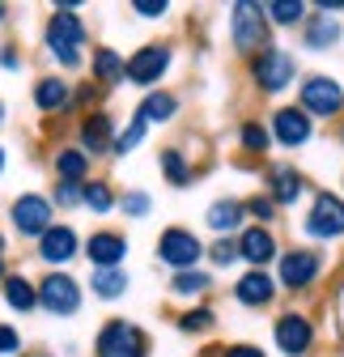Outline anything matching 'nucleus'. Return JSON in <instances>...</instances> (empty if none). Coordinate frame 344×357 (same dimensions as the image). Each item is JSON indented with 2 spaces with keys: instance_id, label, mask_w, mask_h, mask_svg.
Wrapping results in <instances>:
<instances>
[{
  "instance_id": "f257e3e1",
  "label": "nucleus",
  "mask_w": 344,
  "mask_h": 357,
  "mask_svg": "<svg viewBox=\"0 0 344 357\" xmlns=\"http://www.w3.org/2000/svg\"><path fill=\"white\" fill-rule=\"evenodd\" d=\"M72 9H77V5H56V13L47 17V30H42L47 52H52L64 68H77V64H81V47H85V26L77 22Z\"/></svg>"
},
{
  "instance_id": "f03ea898",
  "label": "nucleus",
  "mask_w": 344,
  "mask_h": 357,
  "mask_svg": "<svg viewBox=\"0 0 344 357\" xmlns=\"http://www.w3.org/2000/svg\"><path fill=\"white\" fill-rule=\"evenodd\" d=\"M34 298L47 315H77L81 310V285L68 273H60V268H52V273L34 285Z\"/></svg>"
},
{
  "instance_id": "7ed1b4c3",
  "label": "nucleus",
  "mask_w": 344,
  "mask_h": 357,
  "mask_svg": "<svg viewBox=\"0 0 344 357\" xmlns=\"http://www.w3.org/2000/svg\"><path fill=\"white\" fill-rule=\"evenodd\" d=\"M9 221H13V230L22 238H42V230H52V200L47 196H38V192H26L9 204Z\"/></svg>"
},
{
  "instance_id": "20e7f679",
  "label": "nucleus",
  "mask_w": 344,
  "mask_h": 357,
  "mask_svg": "<svg viewBox=\"0 0 344 357\" xmlns=\"http://www.w3.org/2000/svg\"><path fill=\"white\" fill-rule=\"evenodd\" d=\"M94 353H98V357H145V336H141V328H132V324L111 319V324L98 332Z\"/></svg>"
},
{
  "instance_id": "39448f33",
  "label": "nucleus",
  "mask_w": 344,
  "mask_h": 357,
  "mask_svg": "<svg viewBox=\"0 0 344 357\" xmlns=\"http://www.w3.org/2000/svg\"><path fill=\"white\" fill-rule=\"evenodd\" d=\"M200 238L191 234V230H166L162 238H157V255H162V264H170V268H175V273H187V268L200 259Z\"/></svg>"
},
{
  "instance_id": "423d86ee",
  "label": "nucleus",
  "mask_w": 344,
  "mask_h": 357,
  "mask_svg": "<svg viewBox=\"0 0 344 357\" xmlns=\"http://www.w3.org/2000/svg\"><path fill=\"white\" fill-rule=\"evenodd\" d=\"M302 111L306 115H319V119H331L344 111V89L327 77H311L302 85Z\"/></svg>"
},
{
  "instance_id": "0eeeda50",
  "label": "nucleus",
  "mask_w": 344,
  "mask_h": 357,
  "mask_svg": "<svg viewBox=\"0 0 344 357\" xmlns=\"http://www.w3.org/2000/svg\"><path fill=\"white\" fill-rule=\"evenodd\" d=\"M306 234H311V238H340V234H344V200H340V196L323 192V196L311 204Z\"/></svg>"
},
{
  "instance_id": "6e6552de",
  "label": "nucleus",
  "mask_w": 344,
  "mask_h": 357,
  "mask_svg": "<svg viewBox=\"0 0 344 357\" xmlns=\"http://www.w3.org/2000/svg\"><path fill=\"white\" fill-rule=\"evenodd\" d=\"M264 9L260 5H234V43H238V52H260L264 47V38H268V26H264Z\"/></svg>"
},
{
  "instance_id": "1a4fd4ad",
  "label": "nucleus",
  "mask_w": 344,
  "mask_h": 357,
  "mask_svg": "<svg viewBox=\"0 0 344 357\" xmlns=\"http://www.w3.org/2000/svg\"><path fill=\"white\" fill-rule=\"evenodd\" d=\"M251 73H255V81H260L264 94H281V89L293 81V56H285V52H264L260 60L251 64Z\"/></svg>"
},
{
  "instance_id": "9d476101",
  "label": "nucleus",
  "mask_w": 344,
  "mask_h": 357,
  "mask_svg": "<svg viewBox=\"0 0 344 357\" xmlns=\"http://www.w3.org/2000/svg\"><path fill=\"white\" fill-rule=\"evenodd\" d=\"M77 251H81V238H77L72 226H52L38 238V259L42 264H68Z\"/></svg>"
},
{
  "instance_id": "9b49d317",
  "label": "nucleus",
  "mask_w": 344,
  "mask_h": 357,
  "mask_svg": "<svg viewBox=\"0 0 344 357\" xmlns=\"http://www.w3.org/2000/svg\"><path fill=\"white\" fill-rule=\"evenodd\" d=\"M319 273H323V259L315 251H289L281 259V285H289V289H306Z\"/></svg>"
},
{
  "instance_id": "f8f14e48",
  "label": "nucleus",
  "mask_w": 344,
  "mask_h": 357,
  "mask_svg": "<svg viewBox=\"0 0 344 357\" xmlns=\"http://www.w3.org/2000/svg\"><path fill=\"white\" fill-rule=\"evenodd\" d=\"M272 128H276V141L289 145V149H297V145L311 141V115L302 107H281L272 115Z\"/></svg>"
},
{
  "instance_id": "ddd939ff",
  "label": "nucleus",
  "mask_w": 344,
  "mask_h": 357,
  "mask_svg": "<svg viewBox=\"0 0 344 357\" xmlns=\"http://www.w3.org/2000/svg\"><path fill=\"white\" fill-rule=\"evenodd\" d=\"M166 64H170V47H145V52H136L123 64V77L136 81V85H153L166 73Z\"/></svg>"
},
{
  "instance_id": "4468645a",
  "label": "nucleus",
  "mask_w": 344,
  "mask_h": 357,
  "mask_svg": "<svg viewBox=\"0 0 344 357\" xmlns=\"http://www.w3.org/2000/svg\"><path fill=\"white\" fill-rule=\"evenodd\" d=\"M85 255H90L94 268H119L123 255H127V238L115 234V230H98V234H90V243H85Z\"/></svg>"
},
{
  "instance_id": "2eb2a0df",
  "label": "nucleus",
  "mask_w": 344,
  "mask_h": 357,
  "mask_svg": "<svg viewBox=\"0 0 344 357\" xmlns=\"http://www.w3.org/2000/svg\"><path fill=\"white\" fill-rule=\"evenodd\" d=\"M311 340H315L311 319H302V315H281V319H276V344H281V353L302 357V353L311 349Z\"/></svg>"
},
{
  "instance_id": "dca6fc26",
  "label": "nucleus",
  "mask_w": 344,
  "mask_h": 357,
  "mask_svg": "<svg viewBox=\"0 0 344 357\" xmlns=\"http://www.w3.org/2000/svg\"><path fill=\"white\" fill-rule=\"evenodd\" d=\"M234 294H238L242 306H268L272 294H276V285H272V277L264 273V268H251V273L234 285Z\"/></svg>"
},
{
  "instance_id": "f3484780",
  "label": "nucleus",
  "mask_w": 344,
  "mask_h": 357,
  "mask_svg": "<svg viewBox=\"0 0 344 357\" xmlns=\"http://www.w3.org/2000/svg\"><path fill=\"white\" fill-rule=\"evenodd\" d=\"M34 107L38 111H68L72 107V89H68V81H60V77H42L38 85H34Z\"/></svg>"
},
{
  "instance_id": "a211bd4d",
  "label": "nucleus",
  "mask_w": 344,
  "mask_h": 357,
  "mask_svg": "<svg viewBox=\"0 0 344 357\" xmlns=\"http://www.w3.org/2000/svg\"><path fill=\"white\" fill-rule=\"evenodd\" d=\"M238 251H242V259L247 264H255V268H264L272 255H276V243H272V230H242V243H238Z\"/></svg>"
},
{
  "instance_id": "6ab92c4d",
  "label": "nucleus",
  "mask_w": 344,
  "mask_h": 357,
  "mask_svg": "<svg viewBox=\"0 0 344 357\" xmlns=\"http://www.w3.org/2000/svg\"><path fill=\"white\" fill-rule=\"evenodd\" d=\"M102 149H111V119L85 115L81 119V153H102Z\"/></svg>"
},
{
  "instance_id": "aec40b11",
  "label": "nucleus",
  "mask_w": 344,
  "mask_h": 357,
  "mask_svg": "<svg viewBox=\"0 0 344 357\" xmlns=\"http://www.w3.org/2000/svg\"><path fill=\"white\" fill-rule=\"evenodd\" d=\"M0 289H5V302L13 306V310H34L38 306V298H34V281H26L22 273H5V281H0Z\"/></svg>"
},
{
  "instance_id": "412c9836",
  "label": "nucleus",
  "mask_w": 344,
  "mask_h": 357,
  "mask_svg": "<svg viewBox=\"0 0 344 357\" xmlns=\"http://www.w3.org/2000/svg\"><path fill=\"white\" fill-rule=\"evenodd\" d=\"M90 289H94L102 302H115V298L127 294V273H123V268H94Z\"/></svg>"
},
{
  "instance_id": "4be33fe9",
  "label": "nucleus",
  "mask_w": 344,
  "mask_h": 357,
  "mask_svg": "<svg viewBox=\"0 0 344 357\" xmlns=\"http://www.w3.org/2000/svg\"><path fill=\"white\" fill-rule=\"evenodd\" d=\"M56 174L60 183H85V174H90V158L81 149H60L56 153Z\"/></svg>"
},
{
  "instance_id": "5701e85b",
  "label": "nucleus",
  "mask_w": 344,
  "mask_h": 357,
  "mask_svg": "<svg viewBox=\"0 0 344 357\" xmlns=\"http://www.w3.org/2000/svg\"><path fill=\"white\" fill-rule=\"evenodd\" d=\"M297 196H302V174H297L293 166H276L272 170V200L276 204H293Z\"/></svg>"
},
{
  "instance_id": "b1692460",
  "label": "nucleus",
  "mask_w": 344,
  "mask_h": 357,
  "mask_svg": "<svg viewBox=\"0 0 344 357\" xmlns=\"http://www.w3.org/2000/svg\"><path fill=\"white\" fill-rule=\"evenodd\" d=\"M208 226L217 230V234L238 230V226H242V204H234V200H217V204L208 208Z\"/></svg>"
},
{
  "instance_id": "393cba45",
  "label": "nucleus",
  "mask_w": 344,
  "mask_h": 357,
  "mask_svg": "<svg viewBox=\"0 0 344 357\" xmlns=\"http://www.w3.org/2000/svg\"><path fill=\"white\" fill-rule=\"evenodd\" d=\"M94 77H98L102 85H115V81H123V60H119L111 47H98V52H94Z\"/></svg>"
},
{
  "instance_id": "a878e982",
  "label": "nucleus",
  "mask_w": 344,
  "mask_h": 357,
  "mask_svg": "<svg viewBox=\"0 0 344 357\" xmlns=\"http://www.w3.org/2000/svg\"><path fill=\"white\" fill-rule=\"evenodd\" d=\"M162 174H166L175 188H187V183H191V166L183 162L179 149H166V153H162Z\"/></svg>"
},
{
  "instance_id": "bb28decb",
  "label": "nucleus",
  "mask_w": 344,
  "mask_h": 357,
  "mask_svg": "<svg viewBox=\"0 0 344 357\" xmlns=\"http://www.w3.org/2000/svg\"><path fill=\"white\" fill-rule=\"evenodd\" d=\"M81 204L94 208V213H111L115 208V196L107 183H81Z\"/></svg>"
},
{
  "instance_id": "cd10ccee",
  "label": "nucleus",
  "mask_w": 344,
  "mask_h": 357,
  "mask_svg": "<svg viewBox=\"0 0 344 357\" xmlns=\"http://www.w3.org/2000/svg\"><path fill=\"white\" fill-rule=\"evenodd\" d=\"M336 38H340V26L331 17H319V22L306 26V43H311V47H331Z\"/></svg>"
},
{
  "instance_id": "c85d7f7f",
  "label": "nucleus",
  "mask_w": 344,
  "mask_h": 357,
  "mask_svg": "<svg viewBox=\"0 0 344 357\" xmlns=\"http://www.w3.org/2000/svg\"><path fill=\"white\" fill-rule=\"evenodd\" d=\"M145 123H153V119H170V115H175V98H170V94H149L145 98V107L136 111Z\"/></svg>"
},
{
  "instance_id": "c756f323",
  "label": "nucleus",
  "mask_w": 344,
  "mask_h": 357,
  "mask_svg": "<svg viewBox=\"0 0 344 357\" xmlns=\"http://www.w3.org/2000/svg\"><path fill=\"white\" fill-rule=\"evenodd\" d=\"M175 289L179 298H191V294H204L208 289V273H196V268H187V273H175Z\"/></svg>"
},
{
  "instance_id": "7c9ffc66",
  "label": "nucleus",
  "mask_w": 344,
  "mask_h": 357,
  "mask_svg": "<svg viewBox=\"0 0 344 357\" xmlns=\"http://www.w3.org/2000/svg\"><path fill=\"white\" fill-rule=\"evenodd\" d=\"M145 132H149V123H145V119H141V115H136V119H132V123H127V132H123V137H119V141H111V149H115V153H119V158H123V153H127V149H136V145H141V141H145Z\"/></svg>"
},
{
  "instance_id": "2f4dec72",
  "label": "nucleus",
  "mask_w": 344,
  "mask_h": 357,
  "mask_svg": "<svg viewBox=\"0 0 344 357\" xmlns=\"http://www.w3.org/2000/svg\"><path fill=\"white\" fill-rule=\"evenodd\" d=\"M302 5H297V0H293V5H289V0H281V5H268L264 9V17H272V22H281V26H297V22H302Z\"/></svg>"
},
{
  "instance_id": "473e14b6",
  "label": "nucleus",
  "mask_w": 344,
  "mask_h": 357,
  "mask_svg": "<svg viewBox=\"0 0 344 357\" xmlns=\"http://www.w3.org/2000/svg\"><path fill=\"white\" fill-rule=\"evenodd\" d=\"M268 141H272V132H268L264 123H242V145H247L251 153H264Z\"/></svg>"
},
{
  "instance_id": "72a5a7b5",
  "label": "nucleus",
  "mask_w": 344,
  "mask_h": 357,
  "mask_svg": "<svg viewBox=\"0 0 344 357\" xmlns=\"http://www.w3.org/2000/svg\"><path fill=\"white\" fill-rule=\"evenodd\" d=\"M13 353H22V332L0 324V357H13Z\"/></svg>"
},
{
  "instance_id": "f704fd0d",
  "label": "nucleus",
  "mask_w": 344,
  "mask_h": 357,
  "mask_svg": "<svg viewBox=\"0 0 344 357\" xmlns=\"http://www.w3.org/2000/svg\"><path fill=\"white\" fill-rule=\"evenodd\" d=\"M179 328L183 332H204V328H212V315L208 310H187V315L179 319Z\"/></svg>"
},
{
  "instance_id": "c9c22d12",
  "label": "nucleus",
  "mask_w": 344,
  "mask_h": 357,
  "mask_svg": "<svg viewBox=\"0 0 344 357\" xmlns=\"http://www.w3.org/2000/svg\"><path fill=\"white\" fill-rule=\"evenodd\" d=\"M56 204H60V208L81 204V183H56Z\"/></svg>"
},
{
  "instance_id": "e433bc0d",
  "label": "nucleus",
  "mask_w": 344,
  "mask_h": 357,
  "mask_svg": "<svg viewBox=\"0 0 344 357\" xmlns=\"http://www.w3.org/2000/svg\"><path fill=\"white\" fill-rule=\"evenodd\" d=\"M208 255H212V264H230V259L238 255V247H234L230 238H217V243H212V251H208Z\"/></svg>"
},
{
  "instance_id": "4c0bfd02",
  "label": "nucleus",
  "mask_w": 344,
  "mask_h": 357,
  "mask_svg": "<svg viewBox=\"0 0 344 357\" xmlns=\"http://www.w3.org/2000/svg\"><path fill=\"white\" fill-rule=\"evenodd\" d=\"M123 213H132V217H145V213H149V196H145V192H132V196H123Z\"/></svg>"
},
{
  "instance_id": "58836bf2",
  "label": "nucleus",
  "mask_w": 344,
  "mask_h": 357,
  "mask_svg": "<svg viewBox=\"0 0 344 357\" xmlns=\"http://www.w3.org/2000/svg\"><path fill=\"white\" fill-rule=\"evenodd\" d=\"M247 208H251L255 217H260V221H272V213H276V204H272V200H260V196H255Z\"/></svg>"
},
{
  "instance_id": "ea45409f",
  "label": "nucleus",
  "mask_w": 344,
  "mask_h": 357,
  "mask_svg": "<svg viewBox=\"0 0 344 357\" xmlns=\"http://www.w3.org/2000/svg\"><path fill=\"white\" fill-rule=\"evenodd\" d=\"M226 357H264V353L255 349V344H230V349H226Z\"/></svg>"
},
{
  "instance_id": "a19ab883",
  "label": "nucleus",
  "mask_w": 344,
  "mask_h": 357,
  "mask_svg": "<svg viewBox=\"0 0 344 357\" xmlns=\"http://www.w3.org/2000/svg\"><path fill=\"white\" fill-rule=\"evenodd\" d=\"M0 64H5V68H22V60H17V47H0Z\"/></svg>"
},
{
  "instance_id": "79ce46f5",
  "label": "nucleus",
  "mask_w": 344,
  "mask_h": 357,
  "mask_svg": "<svg viewBox=\"0 0 344 357\" xmlns=\"http://www.w3.org/2000/svg\"><path fill=\"white\" fill-rule=\"evenodd\" d=\"M136 13H145V17H162L166 5H162V0H157V5H153V0H145V5H136Z\"/></svg>"
},
{
  "instance_id": "37998d69",
  "label": "nucleus",
  "mask_w": 344,
  "mask_h": 357,
  "mask_svg": "<svg viewBox=\"0 0 344 357\" xmlns=\"http://www.w3.org/2000/svg\"><path fill=\"white\" fill-rule=\"evenodd\" d=\"M0 281H5V255H0Z\"/></svg>"
},
{
  "instance_id": "c03bdc74",
  "label": "nucleus",
  "mask_w": 344,
  "mask_h": 357,
  "mask_svg": "<svg viewBox=\"0 0 344 357\" xmlns=\"http://www.w3.org/2000/svg\"><path fill=\"white\" fill-rule=\"evenodd\" d=\"M5 17H9V9H5V5H0V22H5Z\"/></svg>"
},
{
  "instance_id": "a18cd8bd",
  "label": "nucleus",
  "mask_w": 344,
  "mask_h": 357,
  "mask_svg": "<svg viewBox=\"0 0 344 357\" xmlns=\"http://www.w3.org/2000/svg\"><path fill=\"white\" fill-rule=\"evenodd\" d=\"M0 255H5V234H0Z\"/></svg>"
},
{
  "instance_id": "49530a36",
  "label": "nucleus",
  "mask_w": 344,
  "mask_h": 357,
  "mask_svg": "<svg viewBox=\"0 0 344 357\" xmlns=\"http://www.w3.org/2000/svg\"><path fill=\"white\" fill-rule=\"evenodd\" d=\"M0 123H5V102H0Z\"/></svg>"
},
{
  "instance_id": "de8ad7c7",
  "label": "nucleus",
  "mask_w": 344,
  "mask_h": 357,
  "mask_svg": "<svg viewBox=\"0 0 344 357\" xmlns=\"http://www.w3.org/2000/svg\"><path fill=\"white\" fill-rule=\"evenodd\" d=\"M0 170H5V149H0Z\"/></svg>"
}]
</instances>
